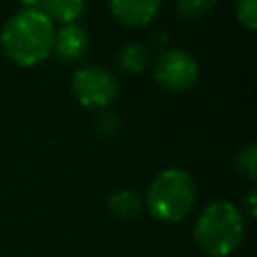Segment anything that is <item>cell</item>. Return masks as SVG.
<instances>
[{"label":"cell","mask_w":257,"mask_h":257,"mask_svg":"<svg viewBox=\"0 0 257 257\" xmlns=\"http://www.w3.org/2000/svg\"><path fill=\"white\" fill-rule=\"evenodd\" d=\"M54 22L42 10L22 8L2 26L0 46L6 58L20 66H36L48 58L54 42Z\"/></svg>","instance_id":"obj_1"},{"label":"cell","mask_w":257,"mask_h":257,"mask_svg":"<svg viewBox=\"0 0 257 257\" xmlns=\"http://www.w3.org/2000/svg\"><path fill=\"white\" fill-rule=\"evenodd\" d=\"M245 237L241 211L229 201L207 205L195 221L193 239L197 249L207 257H229L239 249Z\"/></svg>","instance_id":"obj_2"},{"label":"cell","mask_w":257,"mask_h":257,"mask_svg":"<svg viewBox=\"0 0 257 257\" xmlns=\"http://www.w3.org/2000/svg\"><path fill=\"white\" fill-rule=\"evenodd\" d=\"M197 189L193 177L185 169H165L161 171L147 189V209L163 223L183 221L195 205Z\"/></svg>","instance_id":"obj_3"},{"label":"cell","mask_w":257,"mask_h":257,"mask_svg":"<svg viewBox=\"0 0 257 257\" xmlns=\"http://www.w3.org/2000/svg\"><path fill=\"white\" fill-rule=\"evenodd\" d=\"M153 76L159 86L171 92H183L197 84L199 80V62L197 58L183 48L163 50L153 66Z\"/></svg>","instance_id":"obj_4"},{"label":"cell","mask_w":257,"mask_h":257,"mask_svg":"<svg viewBox=\"0 0 257 257\" xmlns=\"http://www.w3.org/2000/svg\"><path fill=\"white\" fill-rule=\"evenodd\" d=\"M72 94L86 108H104L116 98L118 82L104 66H82L72 76Z\"/></svg>","instance_id":"obj_5"},{"label":"cell","mask_w":257,"mask_h":257,"mask_svg":"<svg viewBox=\"0 0 257 257\" xmlns=\"http://www.w3.org/2000/svg\"><path fill=\"white\" fill-rule=\"evenodd\" d=\"M90 46V36L84 26L80 24H64L60 30L54 32V42H52V52L66 62L78 60L86 54Z\"/></svg>","instance_id":"obj_6"},{"label":"cell","mask_w":257,"mask_h":257,"mask_svg":"<svg viewBox=\"0 0 257 257\" xmlns=\"http://www.w3.org/2000/svg\"><path fill=\"white\" fill-rule=\"evenodd\" d=\"M161 2L163 0H110V10L120 24L141 28L155 18Z\"/></svg>","instance_id":"obj_7"},{"label":"cell","mask_w":257,"mask_h":257,"mask_svg":"<svg viewBox=\"0 0 257 257\" xmlns=\"http://www.w3.org/2000/svg\"><path fill=\"white\" fill-rule=\"evenodd\" d=\"M106 207H108V213L114 219H118V221H135L143 211V199L131 189H120V191H114L108 197Z\"/></svg>","instance_id":"obj_8"},{"label":"cell","mask_w":257,"mask_h":257,"mask_svg":"<svg viewBox=\"0 0 257 257\" xmlns=\"http://www.w3.org/2000/svg\"><path fill=\"white\" fill-rule=\"evenodd\" d=\"M86 8V0H44L42 12L52 20L64 24H74L82 16Z\"/></svg>","instance_id":"obj_9"},{"label":"cell","mask_w":257,"mask_h":257,"mask_svg":"<svg viewBox=\"0 0 257 257\" xmlns=\"http://www.w3.org/2000/svg\"><path fill=\"white\" fill-rule=\"evenodd\" d=\"M149 64V50L141 42H128L116 52V66L126 74H139Z\"/></svg>","instance_id":"obj_10"},{"label":"cell","mask_w":257,"mask_h":257,"mask_svg":"<svg viewBox=\"0 0 257 257\" xmlns=\"http://www.w3.org/2000/svg\"><path fill=\"white\" fill-rule=\"evenodd\" d=\"M235 169L239 175H243L249 181L257 179V145L255 143H247L237 151Z\"/></svg>","instance_id":"obj_11"},{"label":"cell","mask_w":257,"mask_h":257,"mask_svg":"<svg viewBox=\"0 0 257 257\" xmlns=\"http://www.w3.org/2000/svg\"><path fill=\"white\" fill-rule=\"evenodd\" d=\"M217 0H177V12L185 20H199L215 8Z\"/></svg>","instance_id":"obj_12"},{"label":"cell","mask_w":257,"mask_h":257,"mask_svg":"<svg viewBox=\"0 0 257 257\" xmlns=\"http://www.w3.org/2000/svg\"><path fill=\"white\" fill-rule=\"evenodd\" d=\"M237 20L249 28V30H255L257 26V0H237Z\"/></svg>","instance_id":"obj_13"},{"label":"cell","mask_w":257,"mask_h":257,"mask_svg":"<svg viewBox=\"0 0 257 257\" xmlns=\"http://www.w3.org/2000/svg\"><path fill=\"white\" fill-rule=\"evenodd\" d=\"M120 128H122V120H120V116H118L116 112H112V110H104V112L96 118V131L102 133V135H106V137L118 135Z\"/></svg>","instance_id":"obj_14"},{"label":"cell","mask_w":257,"mask_h":257,"mask_svg":"<svg viewBox=\"0 0 257 257\" xmlns=\"http://www.w3.org/2000/svg\"><path fill=\"white\" fill-rule=\"evenodd\" d=\"M255 205H257V193H255V189H251V191H247V195L243 199V209L249 219H255Z\"/></svg>","instance_id":"obj_15"},{"label":"cell","mask_w":257,"mask_h":257,"mask_svg":"<svg viewBox=\"0 0 257 257\" xmlns=\"http://www.w3.org/2000/svg\"><path fill=\"white\" fill-rule=\"evenodd\" d=\"M167 42H169V36L163 32V30H157L151 38H149V46L151 48H167Z\"/></svg>","instance_id":"obj_16"},{"label":"cell","mask_w":257,"mask_h":257,"mask_svg":"<svg viewBox=\"0 0 257 257\" xmlns=\"http://www.w3.org/2000/svg\"><path fill=\"white\" fill-rule=\"evenodd\" d=\"M20 2H22L24 8H28V10H40L44 0H20Z\"/></svg>","instance_id":"obj_17"}]
</instances>
